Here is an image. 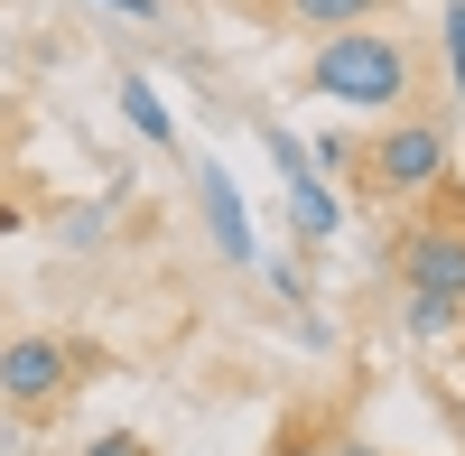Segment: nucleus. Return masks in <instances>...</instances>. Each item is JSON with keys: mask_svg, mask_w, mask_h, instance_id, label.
<instances>
[{"mask_svg": "<svg viewBox=\"0 0 465 456\" xmlns=\"http://www.w3.org/2000/svg\"><path fill=\"white\" fill-rule=\"evenodd\" d=\"M307 84L326 103H344V112H401L410 47L381 37V28H335V37H317V56H307Z\"/></svg>", "mask_w": 465, "mask_h": 456, "instance_id": "nucleus-1", "label": "nucleus"}, {"mask_svg": "<svg viewBox=\"0 0 465 456\" xmlns=\"http://www.w3.org/2000/svg\"><path fill=\"white\" fill-rule=\"evenodd\" d=\"M391 271H401L410 298H447V308H465V196H447V186H438V214L401 223Z\"/></svg>", "mask_w": 465, "mask_h": 456, "instance_id": "nucleus-2", "label": "nucleus"}, {"mask_svg": "<svg viewBox=\"0 0 465 456\" xmlns=\"http://www.w3.org/2000/svg\"><path fill=\"white\" fill-rule=\"evenodd\" d=\"M456 168V149H447V122H391L372 149H363V186L372 196H391V205H419V196H438Z\"/></svg>", "mask_w": 465, "mask_h": 456, "instance_id": "nucleus-3", "label": "nucleus"}, {"mask_svg": "<svg viewBox=\"0 0 465 456\" xmlns=\"http://www.w3.org/2000/svg\"><path fill=\"white\" fill-rule=\"evenodd\" d=\"M74 382H84V345H65V335H10L0 345V401L10 410H56Z\"/></svg>", "mask_w": 465, "mask_h": 456, "instance_id": "nucleus-4", "label": "nucleus"}, {"mask_svg": "<svg viewBox=\"0 0 465 456\" xmlns=\"http://www.w3.org/2000/svg\"><path fill=\"white\" fill-rule=\"evenodd\" d=\"M261 149H270V168H280L289 205H298V233H307V243L344 233V205H335V186L317 177V159H307V140H289V131H261Z\"/></svg>", "mask_w": 465, "mask_h": 456, "instance_id": "nucleus-5", "label": "nucleus"}, {"mask_svg": "<svg viewBox=\"0 0 465 456\" xmlns=\"http://www.w3.org/2000/svg\"><path fill=\"white\" fill-rule=\"evenodd\" d=\"M196 196H205V233H214V252L223 261H252V214H242V196H232V177L205 159L196 168Z\"/></svg>", "mask_w": 465, "mask_h": 456, "instance_id": "nucleus-6", "label": "nucleus"}, {"mask_svg": "<svg viewBox=\"0 0 465 456\" xmlns=\"http://www.w3.org/2000/svg\"><path fill=\"white\" fill-rule=\"evenodd\" d=\"M122 122H131L149 149H177V122H168V103H159V84H149V74H122Z\"/></svg>", "mask_w": 465, "mask_h": 456, "instance_id": "nucleus-7", "label": "nucleus"}, {"mask_svg": "<svg viewBox=\"0 0 465 456\" xmlns=\"http://www.w3.org/2000/svg\"><path fill=\"white\" fill-rule=\"evenodd\" d=\"M280 10L298 19V28H317V37H335V28H363L381 0H280Z\"/></svg>", "mask_w": 465, "mask_h": 456, "instance_id": "nucleus-8", "label": "nucleus"}, {"mask_svg": "<svg viewBox=\"0 0 465 456\" xmlns=\"http://www.w3.org/2000/svg\"><path fill=\"white\" fill-rule=\"evenodd\" d=\"M456 317H465V308H447V298H410V308H401V326L419 335V345H438V335H456Z\"/></svg>", "mask_w": 465, "mask_h": 456, "instance_id": "nucleus-9", "label": "nucleus"}, {"mask_svg": "<svg viewBox=\"0 0 465 456\" xmlns=\"http://www.w3.org/2000/svg\"><path fill=\"white\" fill-rule=\"evenodd\" d=\"M103 233H112V205H74V214H65V243H74V252H94Z\"/></svg>", "mask_w": 465, "mask_h": 456, "instance_id": "nucleus-10", "label": "nucleus"}, {"mask_svg": "<svg viewBox=\"0 0 465 456\" xmlns=\"http://www.w3.org/2000/svg\"><path fill=\"white\" fill-rule=\"evenodd\" d=\"M307 159H317V177H344V168H354V140L326 131V140H307Z\"/></svg>", "mask_w": 465, "mask_h": 456, "instance_id": "nucleus-11", "label": "nucleus"}, {"mask_svg": "<svg viewBox=\"0 0 465 456\" xmlns=\"http://www.w3.org/2000/svg\"><path fill=\"white\" fill-rule=\"evenodd\" d=\"M84 456H159V447H149V438H140V429H103V438H94V447H84Z\"/></svg>", "mask_w": 465, "mask_h": 456, "instance_id": "nucleus-12", "label": "nucleus"}, {"mask_svg": "<svg viewBox=\"0 0 465 456\" xmlns=\"http://www.w3.org/2000/svg\"><path fill=\"white\" fill-rule=\"evenodd\" d=\"M438 28H447V65H456V56H465V0H447V19H438Z\"/></svg>", "mask_w": 465, "mask_h": 456, "instance_id": "nucleus-13", "label": "nucleus"}, {"mask_svg": "<svg viewBox=\"0 0 465 456\" xmlns=\"http://www.w3.org/2000/svg\"><path fill=\"white\" fill-rule=\"evenodd\" d=\"M112 19H159V0H103Z\"/></svg>", "mask_w": 465, "mask_h": 456, "instance_id": "nucleus-14", "label": "nucleus"}, {"mask_svg": "<svg viewBox=\"0 0 465 456\" xmlns=\"http://www.w3.org/2000/svg\"><path fill=\"white\" fill-rule=\"evenodd\" d=\"M447 84H456V103H465V56H456V65H447Z\"/></svg>", "mask_w": 465, "mask_h": 456, "instance_id": "nucleus-15", "label": "nucleus"}, {"mask_svg": "<svg viewBox=\"0 0 465 456\" xmlns=\"http://www.w3.org/2000/svg\"><path fill=\"white\" fill-rule=\"evenodd\" d=\"M335 456H391V447H363V438H354V447H335Z\"/></svg>", "mask_w": 465, "mask_h": 456, "instance_id": "nucleus-16", "label": "nucleus"}]
</instances>
